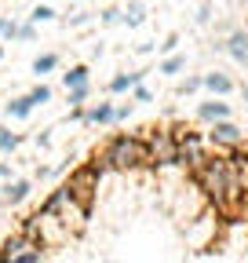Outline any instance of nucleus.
Wrapping results in <instances>:
<instances>
[{
    "label": "nucleus",
    "instance_id": "29",
    "mask_svg": "<svg viewBox=\"0 0 248 263\" xmlns=\"http://www.w3.org/2000/svg\"><path fill=\"white\" fill-rule=\"evenodd\" d=\"M132 110H135V103H132V99H128V103H120V106H117V117H113V121H128V117H132Z\"/></svg>",
    "mask_w": 248,
    "mask_h": 263
},
{
    "label": "nucleus",
    "instance_id": "19",
    "mask_svg": "<svg viewBox=\"0 0 248 263\" xmlns=\"http://www.w3.org/2000/svg\"><path fill=\"white\" fill-rule=\"evenodd\" d=\"M88 91H91L88 84H84V88H73V91H70V99H66V103H70V110H84V103H88Z\"/></svg>",
    "mask_w": 248,
    "mask_h": 263
},
{
    "label": "nucleus",
    "instance_id": "24",
    "mask_svg": "<svg viewBox=\"0 0 248 263\" xmlns=\"http://www.w3.org/2000/svg\"><path fill=\"white\" fill-rule=\"evenodd\" d=\"M124 22H128V26H142V8H139V4H132L128 11H124Z\"/></svg>",
    "mask_w": 248,
    "mask_h": 263
},
{
    "label": "nucleus",
    "instance_id": "7",
    "mask_svg": "<svg viewBox=\"0 0 248 263\" xmlns=\"http://www.w3.org/2000/svg\"><path fill=\"white\" fill-rule=\"evenodd\" d=\"M26 249H44V245H33V241H29V238L22 234V230H15V234H8L4 241H0V256H4V259H15V256H22Z\"/></svg>",
    "mask_w": 248,
    "mask_h": 263
},
{
    "label": "nucleus",
    "instance_id": "12",
    "mask_svg": "<svg viewBox=\"0 0 248 263\" xmlns=\"http://www.w3.org/2000/svg\"><path fill=\"white\" fill-rule=\"evenodd\" d=\"M204 88H208L212 95H230V91H234V81H230L226 73L215 70V73H204Z\"/></svg>",
    "mask_w": 248,
    "mask_h": 263
},
{
    "label": "nucleus",
    "instance_id": "10",
    "mask_svg": "<svg viewBox=\"0 0 248 263\" xmlns=\"http://www.w3.org/2000/svg\"><path fill=\"white\" fill-rule=\"evenodd\" d=\"M142 77H146V70H135V73H117V77L110 81V91H113V95H124V91L132 95V91L142 84Z\"/></svg>",
    "mask_w": 248,
    "mask_h": 263
},
{
    "label": "nucleus",
    "instance_id": "1",
    "mask_svg": "<svg viewBox=\"0 0 248 263\" xmlns=\"http://www.w3.org/2000/svg\"><path fill=\"white\" fill-rule=\"evenodd\" d=\"M194 183L204 190V197L212 201L215 212H234V197H230V172H226V154L215 150L197 172H190Z\"/></svg>",
    "mask_w": 248,
    "mask_h": 263
},
{
    "label": "nucleus",
    "instance_id": "21",
    "mask_svg": "<svg viewBox=\"0 0 248 263\" xmlns=\"http://www.w3.org/2000/svg\"><path fill=\"white\" fill-rule=\"evenodd\" d=\"M44 259V249H26L22 256H15V259H8V263H40Z\"/></svg>",
    "mask_w": 248,
    "mask_h": 263
},
{
    "label": "nucleus",
    "instance_id": "23",
    "mask_svg": "<svg viewBox=\"0 0 248 263\" xmlns=\"http://www.w3.org/2000/svg\"><path fill=\"white\" fill-rule=\"evenodd\" d=\"M0 37L15 41V37H18V22H11V18H0Z\"/></svg>",
    "mask_w": 248,
    "mask_h": 263
},
{
    "label": "nucleus",
    "instance_id": "3",
    "mask_svg": "<svg viewBox=\"0 0 248 263\" xmlns=\"http://www.w3.org/2000/svg\"><path fill=\"white\" fill-rule=\"evenodd\" d=\"M106 172H110L106 157H102V154H95L91 161H84L80 168H73V172H70L66 186H70V194L77 197L80 205H88V209H91V201H95V194H99V183H102V176H106Z\"/></svg>",
    "mask_w": 248,
    "mask_h": 263
},
{
    "label": "nucleus",
    "instance_id": "4",
    "mask_svg": "<svg viewBox=\"0 0 248 263\" xmlns=\"http://www.w3.org/2000/svg\"><path fill=\"white\" fill-rule=\"evenodd\" d=\"M150 146V168H175L179 164V139L172 128H142Z\"/></svg>",
    "mask_w": 248,
    "mask_h": 263
},
{
    "label": "nucleus",
    "instance_id": "14",
    "mask_svg": "<svg viewBox=\"0 0 248 263\" xmlns=\"http://www.w3.org/2000/svg\"><path fill=\"white\" fill-rule=\"evenodd\" d=\"M62 84H66V91H73V88H84L88 84V66H70L66 73H62Z\"/></svg>",
    "mask_w": 248,
    "mask_h": 263
},
{
    "label": "nucleus",
    "instance_id": "9",
    "mask_svg": "<svg viewBox=\"0 0 248 263\" xmlns=\"http://www.w3.org/2000/svg\"><path fill=\"white\" fill-rule=\"evenodd\" d=\"M117 117V106L113 103H95V106H84V124H113Z\"/></svg>",
    "mask_w": 248,
    "mask_h": 263
},
{
    "label": "nucleus",
    "instance_id": "30",
    "mask_svg": "<svg viewBox=\"0 0 248 263\" xmlns=\"http://www.w3.org/2000/svg\"><path fill=\"white\" fill-rule=\"evenodd\" d=\"M197 22H201V26H204V22H212V8H208V4L197 11Z\"/></svg>",
    "mask_w": 248,
    "mask_h": 263
},
{
    "label": "nucleus",
    "instance_id": "25",
    "mask_svg": "<svg viewBox=\"0 0 248 263\" xmlns=\"http://www.w3.org/2000/svg\"><path fill=\"white\" fill-rule=\"evenodd\" d=\"M164 55H175V48H179V33H168V37H164V44H157Z\"/></svg>",
    "mask_w": 248,
    "mask_h": 263
},
{
    "label": "nucleus",
    "instance_id": "28",
    "mask_svg": "<svg viewBox=\"0 0 248 263\" xmlns=\"http://www.w3.org/2000/svg\"><path fill=\"white\" fill-rule=\"evenodd\" d=\"M102 22H106V26H113V22H124V11H117V8H106V11H102Z\"/></svg>",
    "mask_w": 248,
    "mask_h": 263
},
{
    "label": "nucleus",
    "instance_id": "8",
    "mask_svg": "<svg viewBox=\"0 0 248 263\" xmlns=\"http://www.w3.org/2000/svg\"><path fill=\"white\" fill-rule=\"evenodd\" d=\"M29 194H33V183H29V179H11V183L4 186V194H0V201L15 209V205H22V201H26Z\"/></svg>",
    "mask_w": 248,
    "mask_h": 263
},
{
    "label": "nucleus",
    "instance_id": "18",
    "mask_svg": "<svg viewBox=\"0 0 248 263\" xmlns=\"http://www.w3.org/2000/svg\"><path fill=\"white\" fill-rule=\"evenodd\" d=\"M201 88H204V77H197V73H194V77L179 81V88H175V91H179V95H194V91H201Z\"/></svg>",
    "mask_w": 248,
    "mask_h": 263
},
{
    "label": "nucleus",
    "instance_id": "2",
    "mask_svg": "<svg viewBox=\"0 0 248 263\" xmlns=\"http://www.w3.org/2000/svg\"><path fill=\"white\" fill-rule=\"evenodd\" d=\"M102 157L110 164V172H135V168H150V146L146 136H128L120 132L102 146Z\"/></svg>",
    "mask_w": 248,
    "mask_h": 263
},
{
    "label": "nucleus",
    "instance_id": "22",
    "mask_svg": "<svg viewBox=\"0 0 248 263\" xmlns=\"http://www.w3.org/2000/svg\"><path fill=\"white\" fill-rule=\"evenodd\" d=\"M51 18H55V11H51L48 4H37L33 15H29V22H33V26H37V22H51Z\"/></svg>",
    "mask_w": 248,
    "mask_h": 263
},
{
    "label": "nucleus",
    "instance_id": "15",
    "mask_svg": "<svg viewBox=\"0 0 248 263\" xmlns=\"http://www.w3.org/2000/svg\"><path fill=\"white\" fill-rule=\"evenodd\" d=\"M51 70H58V55H55V51H44V55L33 59V73H37V77H48Z\"/></svg>",
    "mask_w": 248,
    "mask_h": 263
},
{
    "label": "nucleus",
    "instance_id": "17",
    "mask_svg": "<svg viewBox=\"0 0 248 263\" xmlns=\"http://www.w3.org/2000/svg\"><path fill=\"white\" fill-rule=\"evenodd\" d=\"M182 66H186V55H164V62L157 66V73L175 77V73H182Z\"/></svg>",
    "mask_w": 248,
    "mask_h": 263
},
{
    "label": "nucleus",
    "instance_id": "32",
    "mask_svg": "<svg viewBox=\"0 0 248 263\" xmlns=\"http://www.w3.org/2000/svg\"><path fill=\"white\" fill-rule=\"evenodd\" d=\"M0 59H4V48H0Z\"/></svg>",
    "mask_w": 248,
    "mask_h": 263
},
{
    "label": "nucleus",
    "instance_id": "16",
    "mask_svg": "<svg viewBox=\"0 0 248 263\" xmlns=\"http://www.w3.org/2000/svg\"><path fill=\"white\" fill-rule=\"evenodd\" d=\"M18 146H22V136L11 132L8 124H0V154H15Z\"/></svg>",
    "mask_w": 248,
    "mask_h": 263
},
{
    "label": "nucleus",
    "instance_id": "5",
    "mask_svg": "<svg viewBox=\"0 0 248 263\" xmlns=\"http://www.w3.org/2000/svg\"><path fill=\"white\" fill-rule=\"evenodd\" d=\"M208 143L215 150H234V146H244V132L234 124V121H215L208 128Z\"/></svg>",
    "mask_w": 248,
    "mask_h": 263
},
{
    "label": "nucleus",
    "instance_id": "13",
    "mask_svg": "<svg viewBox=\"0 0 248 263\" xmlns=\"http://www.w3.org/2000/svg\"><path fill=\"white\" fill-rule=\"evenodd\" d=\"M33 110H37V106L29 103V95H18V99H11V103L4 106V114H8V117H15V121H26Z\"/></svg>",
    "mask_w": 248,
    "mask_h": 263
},
{
    "label": "nucleus",
    "instance_id": "6",
    "mask_svg": "<svg viewBox=\"0 0 248 263\" xmlns=\"http://www.w3.org/2000/svg\"><path fill=\"white\" fill-rule=\"evenodd\" d=\"M215 48L226 51L230 59H237V62H244V66H248V33H244V29H234L230 37H226L223 44H215Z\"/></svg>",
    "mask_w": 248,
    "mask_h": 263
},
{
    "label": "nucleus",
    "instance_id": "26",
    "mask_svg": "<svg viewBox=\"0 0 248 263\" xmlns=\"http://www.w3.org/2000/svg\"><path fill=\"white\" fill-rule=\"evenodd\" d=\"M132 99H135V103H153V91H150L146 84H139V88L132 91Z\"/></svg>",
    "mask_w": 248,
    "mask_h": 263
},
{
    "label": "nucleus",
    "instance_id": "20",
    "mask_svg": "<svg viewBox=\"0 0 248 263\" xmlns=\"http://www.w3.org/2000/svg\"><path fill=\"white\" fill-rule=\"evenodd\" d=\"M29 103H33V106H44V103H51V88H48V84H37L33 91H29Z\"/></svg>",
    "mask_w": 248,
    "mask_h": 263
},
{
    "label": "nucleus",
    "instance_id": "27",
    "mask_svg": "<svg viewBox=\"0 0 248 263\" xmlns=\"http://www.w3.org/2000/svg\"><path fill=\"white\" fill-rule=\"evenodd\" d=\"M33 37H37L33 22H22V26H18V37H15V41H33Z\"/></svg>",
    "mask_w": 248,
    "mask_h": 263
},
{
    "label": "nucleus",
    "instance_id": "11",
    "mask_svg": "<svg viewBox=\"0 0 248 263\" xmlns=\"http://www.w3.org/2000/svg\"><path fill=\"white\" fill-rule=\"evenodd\" d=\"M197 117H204L208 124H215V121H230V106L219 103V99H212V103H201V106H197Z\"/></svg>",
    "mask_w": 248,
    "mask_h": 263
},
{
    "label": "nucleus",
    "instance_id": "33",
    "mask_svg": "<svg viewBox=\"0 0 248 263\" xmlns=\"http://www.w3.org/2000/svg\"><path fill=\"white\" fill-rule=\"evenodd\" d=\"M0 263H8V259H4V256H0Z\"/></svg>",
    "mask_w": 248,
    "mask_h": 263
},
{
    "label": "nucleus",
    "instance_id": "31",
    "mask_svg": "<svg viewBox=\"0 0 248 263\" xmlns=\"http://www.w3.org/2000/svg\"><path fill=\"white\" fill-rule=\"evenodd\" d=\"M0 179H11V164H4V161H0Z\"/></svg>",
    "mask_w": 248,
    "mask_h": 263
}]
</instances>
